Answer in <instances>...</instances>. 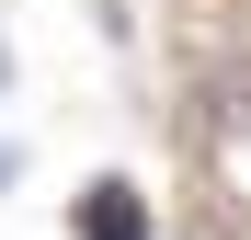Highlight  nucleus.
Here are the masks:
<instances>
[{
	"label": "nucleus",
	"instance_id": "f257e3e1",
	"mask_svg": "<svg viewBox=\"0 0 251 240\" xmlns=\"http://www.w3.org/2000/svg\"><path fill=\"white\" fill-rule=\"evenodd\" d=\"M69 229L80 240H149V206H137V183H80V206H69Z\"/></svg>",
	"mask_w": 251,
	"mask_h": 240
},
{
	"label": "nucleus",
	"instance_id": "7ed1b4c3",
	"mask_svg": "<svg viewBox=\"0 0 251 240\" xmlns=\"http://www.w3.org/2000/svg\"><path fill=\"white\" fill-rule=\"evenodd\" d=\"M0 183H12V149H0Z\"/></svg>",
	"mask_w": 251,
	"mask_h": 240
},
{
	"label": "nucleus",
	"instance_id": "f03ea898",
	"mask_svg": "<svg viewBox=\"0 0 251 240\" xmlns=\"http://www.w3.org/2000/svg\"><path fill=\"white\" fill-rule=\"evenodd\" d=\"M0 92H12V46H0Z\"/></svg>",
	"mask_w": 251,
	"mask_h": 240
}]
</instances>
